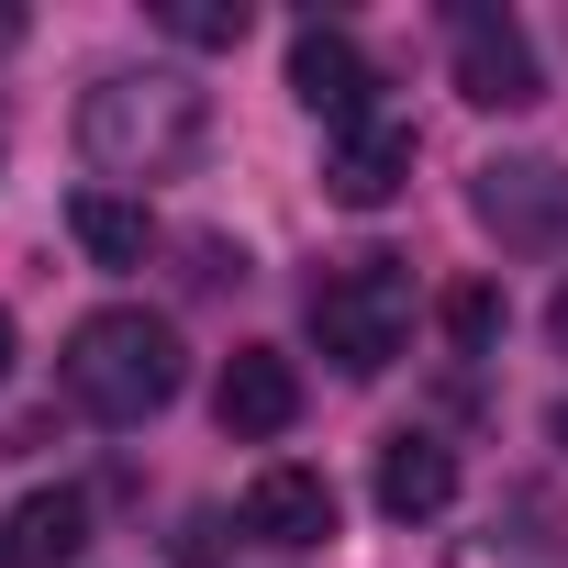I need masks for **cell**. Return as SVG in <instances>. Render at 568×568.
<instances>
[{"mask_svg": "<svg viewBox=\"0 0 568 568\" xmlns=\"http://www.w3.org/2000/svg\"><path fill=\"white\" fill-rule=\"evenodd\" d=\"M201 123L212 112L179 68H112L79 101V156L101 168V190H145V179H179L201 156Z\"/></svg>", "mask_w": 568, "mask_h": 568, "instance_id": "cell-1", "label": "cell"}, {"mask_svg": "<svg viewBox=\"0 0 568 568\" xmlns=\"http://www.w3.org/2000/svg\"><path fill=\"white\" fill-rule=\"evenodd\" d=\"M179 379H190L179 324H156V313H134V302H112V313H90V324L68 335V390H79V413H101V424L168 413Z\"/></svg>", "mask_w": 568, "mask_h": 568, "instance_id": "cell-2", "label": "cell"}, {"mask_svg": "<svg viewBox=\"0 0 568 568\" xmlns=\"http://www.w3.org/2000/svg\"><path fill=\"white\" fill-rule=\"evenodd\" d=\"M313 346L346 379H379L413 346V278H402V256H335L313 278Z\"/></svg>", "mask_w": 568, "mask_h": 568, "instance_id": "cell-3", "label": "cell"}, {"mask_svg": "<svg viewBox=\"0 0 568 568\" xmlns=\"http://www.w3.org/2000/svg\"><path fill=\"white\" fill-rule=\"evenodd\" d=\"M468 212L513 245V256H557L568 245V168L557 156H490L468 179Z\"/></svg>", "mask_w": 568, "mask_h": 568, "instance_id": "cell-4", "label": "cell"}, {"mask_svg": "<svg viewBox=\"0 0 568 568\" xmlns=\"http://www.w3.org/2000/svg\"><path fill=\"white\" fill-rule=\"evenodd\" d=\"M446 45H457V90L479 112H524L546 101V68H535V34L513 12H490V0H468V12H446Z\"/></svg>", "mask_w": 568, "mask_h": 568, "instance_id": "cell-5", "label": "cell"}, {"mask_svg": "<svg viewBox=\"0 0 568 568\" xmlns=\"http://www.w3.org/2000/svg\"><path fill=\"white\" fill-rule=\"evenodd\" d=\"M413 156H424V134H413L402 112H368V123H335V134H324V190H335L346 212H379V201H402Z\"/></svg>", "mask_w": 568, "mask_h": 568, "instance_id": "cell-6", "label": "cell"}, {"mask_svg": "<svg viewBox=\"0 0 568 568\" xmlns=\"http://www.w3.org/2000/svg\"><path fill=\"white\" fill-rule=\"evenodd\" d=\"M212 424L234 446H278V435L302 424V368L278 357V346H234L223 379H212Z\"/></svg>", "mask_w": 568, "mask_h": 568, "instance_id": "cell-7", "label": "cell"}, {"mask_svg": "<svg viewBox=\"0 0 568 568\" xmlns=\"http://www.w3.org/2000/svg\"><path fill=\"white\" fill-rule=\"evenodd\" d=\"M291 101L335 134V123H368L379 112V68L357 57V34H335V23H302L291 34Z\"/></svg>", "mask_w": 568, "mask_h": 568, "instance_id": "cell-8", "label": "cell"}, {"mask_svg": "<svg viewBox=\"0 0 568 568\" xmlns=\"http://www.w3.org/2000/svg\"><path fill=\"white\" fill-rule=\"evenodd\" d=\"M245 535L256 546H278V557H313L324 535H335V479L324 468H256V490H245Z\"/></svg>", "mask_w": 568, "mask_h": 568, "instance_id": "cell-9", "label": "cell"}, {"mask_svg": "<svg viewBox=\"0 0 568 568\" xmlns=\"http://www.w3.org/2000/svg\"><path fill=\"white\" fill-rule=\"evenodd\" d=\"M379 513L390 524H435L446 501H457V446L446 435H424V424H402V435H379Z\"/></svg>", "mask_w": 568, "mask_h": 568, "instance_id": "cell-10", "label": "cell"}, {"mask_svg": "<svg viewBox=\"0 0 568 568\" xmlns=\"http://www.w3.org/2000/svg\"><path fill=\"white\" fill-rule=\"evenodd\" d=\"M457 568H568L557 501H546V490H501V513H490L479 535H457Z\"/></svg>", "mask_w": 568, "mask_h": 568, "instance_id": "cell-11", "label": "cell"}, {"mask_svg": "<svg viewBox=\"0 0 568 568\" xmlns=\"http://www.w3.org/2000/svg\"><path fill=\"white\" fill-rule=\"evenodd\" d=\"M68 234H79L101 267H145V245H156V212H145L134 190H79V201H68Z\"/></svg>", "mask_w": 568, "mask_h": 568, "instance_id": "cell-12", "label": "cell"}, {"mask_svg": "<svg viewBox=\"0 0 568 568\" xmlns=\"http://www.w3.org/2000/svg\"><path fill=\"white\" fill-rule=\"evenodd\" d=\"M79 546H90V501L79 490H34L12 513V568H68Z\"/></svg>", "mask_w": 568, "mask_h": 568, "instance_id": "cell-13", "label": "cell"}, {"mask_svg": "<svg viewBox=\"0 0 568 568\" xmlns=\"http://www.w3.org/2000/svg\"><path fill=\"white\" fill-rule=\"evenodd\" d=\"M156 23L179 34V45H201V57H223V45H245V0H156Z\"/></svg>", "mask_w": 568, "mask_h": 568, "instance_id": "cell-14", "label": "cell"}, {"mask_svg": "<svg viewBox=\"0 0 568 568\" xmlns=\"http://www.w3.org/2000/svg\"><path fill=\"white\" fill-rule=\"evenodd\" d=\"M446 335H457V357L501 346V291H490V278H457V291H446Z\"/></svg>", "mask_w": 568, "mask_h": 568, "instance_id": "cell-15", "label": "cell"}, {"mask_svg": "<svg viewBox=\"0 0 568 568\" xmlns=\"http://www.w3.org/2000/svg\"><path fill=\"white\" fill-rule=\"evenodd\" d=\"M546 335H557V357H568V291H557V302H546Z\"/></svg>", "mask_w": 568, "mask_h": 568, "instance_id": "cell-16", "label": "cell"}, {"mask_svg": "<svg viewBox=\"0 0 568 568\" xmlns=\"http://www.w3.org/2000/svg\"><path fill=\"white\" fill-rule=\"evenodd\" d=\"M23 45V12H12V0H0V57H12Z\"/></svg>", "mask_w": 568, "mask_h": 568, "instance_id": "cell-17", "label": "cell"}, {"mask_svg": "<svg viewBox=\"0 0 568 568\" xmlns=\"http://www.w3.org/2000/svg\"><path fill=\"white\" fill-rule=\"evenodd\" d=\"M0 379H12V313H0Z\"/></svg>", "mask_w": 568, "mask_h": 568, "instance_id": "cell-18", "label": "cell"}, {"mask_svg": "<svg viewBox=\"0 0 568 568\" xmlns=\"http://www.w3.org/2000/svg\"><path fill=\"white\" fill-rule=\"evenodd\" d=\"M546 435H557V446H568V402H557V424H546Z\"/></svg>", "mask_w": 568, "mask_h": 568, "instance_id": "cell-19", "label": "cell"}, {"mask_svg": "<svg viewBox=\"0 0 568 568\" xmlns=\"http://www.w3.org/2000/svg\"><path fill=\"white\" fill-rule=\"evenodd\" d=\"M0 568H12V535H0Z\"/></svg>", "mask_w": 568, "mask_h": 568, "instance_id": "cell-20", "label": "cell"}]
</instances>
